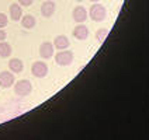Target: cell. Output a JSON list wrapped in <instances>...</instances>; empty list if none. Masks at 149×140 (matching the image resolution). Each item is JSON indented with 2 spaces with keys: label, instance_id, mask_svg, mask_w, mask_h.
Instances as JSON below:
<instances>
[{
  "label": "cell",
  "instance_id": "cell-5",
  "mask_svg": "<svg viewBox=\"0 0 149 140\" xmlns=\"http://www.w3.org/2000/svg\"><path fill=\"white\" fill-rule=\"evenodd\" d=\"M31 74L34 77H38V79H44L47 74H48V66L45 62L41 60H37L34 62L33 66H31Z\"/></svg>",
  "mask_w": 149,
  "mask_h": 140
},
{
  "label": "cell",
  "instance_id": "cell-13",
  "mask_svg": "<svg viewBox=\"0 0 149 140\" xmlns=\"http://www.w3.org/2000/svg\"><path fill=\"white\" fill-rule=\"evenodd\" d=\"M35 24H37V20L31 14H25L21 18V25L24 27L25 30H33L34 27H35Z\"/></svg>",
  "mask_w": 149,
  "mask_h": 140
},
{
  "label": "cell",
  "instance_id": "cell-10",
  "mask_svg": "<svg viewBox=\"0 0 149 140\" xmlns=\"http://www.w3.org/2000/svg\"><path fill=\"white\" fill-rule=\"evenodd\" d=\"M8 11H10V18H11L13 21H21V18H23V8H21V4H20V3L10 4Z\"/></svg>",
  "mask_w": 149,
  "mask_h": 140
},
{
  "label": "cell",
  "instance_id": "cell-11",
  "mask_svg": "<svg viewBox=\"0 0 149 140\" xmlns=\"http://www.w3.org/2000/svg\"><path fill=\"white\" fill-rule=\"evenodd\" d=\"M69 45H70V42H69L66 35H58V37H55V39H54V46L58 50L68 49Z\"/></svg>",
  "mask_w": 149,
  "mask_h": 140
},
{
  "label": "cell",
  "instance_id": "cell-4",
  "mask_svg": "<svg viewBox=\"0 0 149 140\" xmlns=\"http://www.w3.org/2000/svg\"><path fill=\"white\" fill-rule=\"evenodd\" d=\"M16 83V77L11 70H3L0 72V87L1 88H10Z\"/></svg>",
  "mask_w": 149,
  "mask_h": 140
},
{
  "label": "cell",
  "instance_id": "cell-2",
  "mask_svg": "<svg viewBox=\"0 0 149 140\" xmlns=\"http://www.w3.org/2000/svg\"><path fill=\"white\" fill-rule=\"evenodd\" d=\"M89 16L93 21H103L107 17V10L100 3H93V6L89 10Z\"/></svg>",
  "mask_w": 149,
  "mask_h": 140
},
{
  "label": "cell",
  "instance_id": "cell-7",
  "mask_svg": "<svg viewBox=\"0 0 149 140\" xmlns=\"http://www.w3.org/2000/svg\"><path fill=\"white\" fill-rule=\"evenodd\" d=\"M54 49H55V46H54V42H42L41 45H40V56L42 59H51L54 56Z\"/></svg>",
  "mask_w": 149,
  "mask_h": 140
},
{
  "label": "cell",
  "instance_id": "cell-9",
  "mask_svg": "<svg viewBox=\"0 0 149 140\" xmlns=\"http://www.w3.org/2000/svg\"><path fill=\"white\" fill-rule=\"evenodd\" d=\"M72 34H73V38L79 39V41H84V39H87V37H89V28L84 24H77L73 28Z\"/></svg>",
  "mask_w": 149,
  "mask_h": 140
},
{
  "label": "cell",
  "instance_id": "cell-18",
  "mask_svg": "<svg viewBox=\"0 0 149 140\" xmlns=\"http://www.w3.org/2000/svg\"><path fill=\"white\" fill-rule=\"evenodd\" d=\"M6 37H7L6 31H3V28H0V42L4 41V39H6Z\"/></svg>",
  "mask_w": 149,
  "mask_h": 140
},
{
  "label": "cell",
  "instance_id": "cell-6",
  "mask_svg": "<svg viewBox=\"0 0 149 140\" xmlns=\"http://www.w3.org/2000/svg\"><path fill=\"white\" fill-rule=\"evenodd\" d=\"M87 16H89V13L83 6H76L73 8V11H72V18L77 24H83L87 20Z\"/></svg>",
  "mask_w": 149,
  "mask_h": 140
},
{
  "label": "cell",
  "instance_id": "cell-15",
  "mask_svg": "<svg viewBox=\"0 0 149 140\" xmlns=\"http://www.w3.org/2000/svg\"><path fill=\"white\" fill-rule=\"evenodd\" d=\"M108 35V30L107 28H100V30H97L96 31V39H97V42H104V39L107 38Z\"/></svg>",
  "mask_w": 149,
  "mask_h": 140
},
{
  "label": "cell",
  "instance_id": "cell-16",
  "mask_svg": "<svg viewBox=\"0 0 149 140\" xmlns=\"http://www.w3.org/2000/svg\"><path fill=\"white\" fill-rule=\"evenodd\" d=\"M8 24V17L4 13H0V28H4Z\"/></svg>",
  "mask_w": 149,
  "mask_h": 140
},
{
  "label": "cell",
  "instance_id": "cell-20",
  "mask_svg": "<svg viewBox=\"0 0 149 140\" xmlns=\"http://www.w3.org/2000/svg\"><path fill=\"white\" fill-rule=\"evenodd\" d=\"M77 1H79V3H80V1H83V0H77Z\"/></svg>",
  "mask_w": 149,
  "mask_h": 140
},
{
  "label": "cell",
  "instance_id": "cell-1",
  "mask_svg": "<svg viewBox=\"0 0 149 140\" xmlns=\"http://www.w3.org/2000/svg\"><path fill=\"white\" fill-rule=\"evenodd\" d=\"M14 94H16L17 97H27V95H30L31 94V91H33V84L31 81H28V80H18V81L14 83Z\"/></svg>",
  "mask_w": 149,
  "mask_h": 140
},
{
  "label": "cell",
  "instance_id": "cell-14",
  "mask_svg": "<svg viewBox=\"0 0 149 140\" xmlns=\"http://www.w3.org/2000/svg\"><path fill=\"white\" fill-rule=\"evenodd\" d=\"M13 53V48L8 42H0V58L6 59V58H10Z\"/></svg>",
  "mask_w": 149,
  "mask_h": 140
},
{
  "label": "cell",
  "instance_id": "cell-21",
  "mask_svg": "<svg viewBox=\"0 0 149 140\" xmlns=\"http://www.w3.org/2000/svg\"><path fill=\"white\" fill-rule=\"evenodd\" d=\"M0 88H1V87H0Z\"/></svg>",
  "mask_w": 149,
  "mask_h": 140
},
{
  "label": "cell",
  "instance_id": "cell-8",
  "mask_svg": "<svg viewBox=\"0 0 149 140\" xmlns=\"http://www.w3.org/2000/svg\"><path fill=\"white\" fill-rule=\"evenodd\" d=\"M40 10H41L42 17L49 18V17L54 16V13H55V10H56V4H55V1H52V0H45L41 4V8H40Z\"/></svg>",
  "mask_w": 149,
  "mask_h": 140
},
{
  "label": "cell",
  "instance_id": "cell-17",
  "mask_svg": "<svg viewBox=\"0 0 149 140\" xmlns=\"http://www.w3.org/2000/svg\"><path fill=\"white\" fill-rule=\"evenodd\" d=\"M18 3H20L23 7H28V6H31L34 3V0H18Z\"/></svg>",
  "mask_w": 149,
  "mask_h": 140
},
{
  "label": "cell",
  "instance_id": "cell-12",
  "mask_svg": "<svg viewBox=\"0 0 149 140\" xmlns=\"http://www.w3.org/2000/svg\"><path fill=\"white\" fill-rule=\"evenodd\" d=\"M8 69H10L13 73H21L23 69H24V63H23L21 59L13 58L8 60Z\"/></svg>",
  "mask_w": 149,
  "mask_h": 140
},
{
  "label": "cell",
  "instance_id": "cell-19",
  "mask_svg": "<svg viewBox=\"0 0 149 140\" xmlns=\"http://www.w3.org/2000/svg\"><path fill=\"white\" fill-rule=\"evenodd\" d=\"M90 1H91V3H99L100 0H90Z\"/></svg>",
  "mask_w": 149,
  "mask_h": 140
},
{
  "label": "cell",
  "instance_id": "cell-3",
  "mask_svg": "<svg viewBox=\"0 0 149 140\" xmlns=\"http://www.w3.org/2000/svg\"><path fill=\"white\" fill-rule=\"evenodd\" d=\"M73 52L72 50H68V49H63V50H59L58 53L55 55V62L56 65L59 66H69L72 62H73Z\"/></svg>",
  "mask_w": 149,
  "mask_h": 140
}]
</instances>
